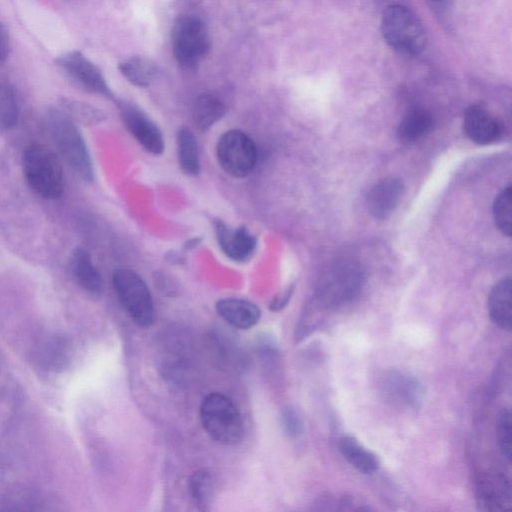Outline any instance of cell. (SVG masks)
Returning <instances> with one entry per match:
<instances>
[{"mask_svg": "<svg viewBox=\"0 0 512 512\" xmlns=\"http://www.w3.org/2000/svg\"><path fill=\"white\" fill-rule=\"evenodd\" d=\"M433 125L434 120L429 112L422 109L413 110L399 123L398 139L404 143H414L429 134Z\"/></svg>", "mask_w": 512, "mask_h": 512, "instance_id": "cell-22", "label": "cell"}, {"mask_svg": "<svg viewBox=\"0 0 512 512\" xmlns=\"http://www.w3.org/2000/svg\"><path fill=\"white\" fill-rule=\"evenodd\" d=\"M200 421L209 437L222 445H235L244 435V422L235 403L219 392L207 394L200 405Z\"/></svg>", "mask_w": 512, "mask_h": 512, "instance_id": "cell-2", "label": "cell"}, {"mask_svg": "<svg viewBox=\"0 0 512 512\" xmlns=\"http://www.w3.org/2000/svg\"><path fill=\"white\" fill-rule=\"evenodd\" d=\"M46 124L53 142L70 168L84 181L94 178L91 157L77 123L63 110H51Z\"/></svg>", "mask_w": 512, "mask_h": 512, "instance_id": "cell-1", "label": "cell"}, {"mask_svg": "<svg viewBox=\"0 0 512 512\" xmlns=\"http://www.w3.org/2000/svg\"><path fill=\"white\" fill-rule=\"evenodd\" d=\"M121 119L136 141L149 153L160 155L164 139L158 126L138 107L122 101L118 104Z\"/></svg>", "mask_w": 512, "mask_h": 512, "instance_id": "cell-11", "label": "cell"}, {"mask_svg": "<svg viewBox=\"0 0 512 512\" xmlns=\"http://www.w3.org/2000/svg\"><path fill=\"white\" fill-rule=\"evenodd\" d=\"M70 268L77 283L87 292L97 295L103 288L101 275L88 251L78 247L70 258Z\"/></svg>", "mask_w": 512, "mask_h": 512, "instance_id": "cell-18", "label": "cell"}, {"mask_svg": "<svg viewBox=\"0 0 512 512\" xmlns=\"http://www.w3.org/2000/svg\"><path fill=\"white\" fill-rule=\"evenodd\" d=\"M19 106L13 88L0 82V131L11 130L17 125Z\"/></svg>", "mask_w": 512, "mask_h": 512, "instance_id": "cell-25", "label": "cell"}, {"mask_svg": "<svg viewBox=\"0 0 512 512\" xmlns=\"http://www.w3.org/2000/svg\"><path fill=\"white\" fill-rule=\"evenodd\" d=\"M216 491L215 475L208 469L193 472L188 480L189 495L200 509H205L212 501Z\"/></svg>", "mask_w": 512, "mask_h": 512, "instance_id": "cell-24", "label": "cell"}, {"mask_svg": "<svg viewBox=\"0 0 512 512\" xmlns=\"http://www.w3.org/2000/svg\"><path fill=\"white\" fill-rule=\"evenodd\" d=\"M463 128L473 142L481 145L495 142L502 134L501 122L478 104L471 105L465 111Z\"/></svg>", "mask_w": 512, "mask_h": 512, "instance_id": "cell-14", "label": "cell"}, {"mask_svg": "<svg viewBox=\"0 0 512 512\" xmlns=\"http://www.w3.org/2000/svg\"><path fill=\"white\" fill-rule=\"evenodd\" d=\"M177 157L181 170L189 176H197L200 172V158L197 140L193 132L182 127L177 132Z\"/></svg>", "mask_w": 512, "mask_h": 512, "instance_id": "cell-21", "label": "cell"}, {"mask_svg": "<svg viewBox=\"0 0 512 512\" xmlns=\"http://www.w3.org/2000/svg\"><path fill=\"white\" fill-rule=\"evenodd\" d=\"M404 192L399 178L385 177L378 181L367 194V209L377 219H386L397 207Z\"/></svg>", "mask_w": 512, "mask_h": 512, "instance_id": "cell-15", "label": "cell"}, {"mask_svg": "<svg viewBox=\"0 0 512 512\" xmlns=\"http://www.w3.org/2000/svg\"><path fill=\"white\" fill-rule=\"evenodd\" d=\"M382 398L392 406L415 409L422 401L423 388L417 378L399 370L385 371L378 380Z\"/></svg>", "mask_w": 512, "mask_h": 512, "instance_id": "cell-9", "label": "cell"}, {"mask_svg": "<svg viewBox=\"0 0 512 512\" xmlns=\"http://www.w3.org/2000/svg\"><path fill=\"white\" fill-rule=\"evenodd\" d=\"M381 31L390 47L407 55H418L426 47L427 36L418 17L407 7L393 4L383 12Z\"/></svg>", "mask_w": 512, "mask_h": 512, "instance_id": "cell-4", "label": "cell"}, {"mask_svg": "<svg viewBox=\"0 0 512 512\" xmlns=\"http://www.w3.org/2000/svg\"><path fill=\"white\" fill-rule=\"evenodd\" d=\"M292 293H293V288L289 287L281 295L275 297V299L272 301V303L270 305L271 310H273V311L281 310L289 301Z\"/></svg>", "mask_w": 512, "mask_h": 512, "instance_id": "cell-31", "label": "cell"}, {"mask_svg": "<svg viewBox=\"0 0 512 512\" xmlns=\"http://www.w3.org/2000/svg\"><path fill=\"white\" fill-rule=\"evenodd\" d=\"M496 430L499 449L503 457L510 462L512 457V421L509 409H503L499 414Z\"/></svg>", "mask_w": 512, "mask_h": 512, "instance_id": "cell-28", "label": "cell"}, {"mask_svg": "<svg viewBox=\"0 0 512 512\" xmlns=\"http://www.w3.org/2000/svg\"><path fill=\"white\" fill-rule=\"evenodd\" d=\"M281 425L285 434L291 438L299 437L304 428L299 411L292 406H287L282 410Z\"/></svg>", "mask_w": 512, "mask_h": 512, "instance_id": "cell-29", "label": "cell"}, {"mask_svg": "<svg viewBox=\"0 0 512 512\" xmlns=\"http://www.w3.org/2000/svg\"><path fill=\"white\" fill-rule=\"evenodd\" d=\"M216 311L229 325L237 329H250L260 320L258 306L240 298H223L217 301Z\"/></svg>", "mask_w": 512, "mask_h": 512, "instance_id": "cell-16", "label": "cell"}, {"mask_svg": "<svg viewBox=\"0 0 512 512\" xmlns=\"http://www.w3.org/2000/svg\"><path fill=\"white\" fill-rule=\"evenodd\" d=\"M55 62L82 89L107 98L113 97L100 69L80 51L64 53Z\"/></svg>", "mask_w": 512, "mask_h": 512, "instance_id": "cell-10", "label": "cell"}, {"mask_svg": "<svg viewBox=\"0 0 512 512\" xmlns=\"http://www.w3.org/2000/svg\"><path fill=\"white\" fill-rule=\"evenodd\" d=\"M173 54L179 65L195 67L208 53L210 43L203 22L194 16L179 17L172 28Z\"/></svg>", "mask_w": 512, "mask_h": 512, "instance_id": "cell-7", "label": "cell"}, {"mask_svg": "<svg viewBox=\"0 0 512 512\" xmlns=\"http://www.w3.org/2000/svg\"><path fill=\"white\" fill-rule=\"evenodd\" d=\"M119 70L130 83L139 87L149 86L157 74L155 63L142 56L124 60L119 64Z\"/></svg>", "mask_w": 512, "mask_h": 512, "instance_id": "cell-23", "label": "cell"}, {"mask_svg": "<svg viewBox=\"0 0 512 512\" xmlns=\"http://www.w3.org/2000/svg\"><path fill=\"white\" fill-rule=\"evenodd\" d=\"M476 502L482 511H503L511 508V484L502 474H484L476 484Z\"/></svg>", "mask_w": 512, "mask_h": 512, "instance_id": "cell-13", "label": "cell"}, {"mask_svg": "<svg viewBox=\"0 0 512 512\" xmlns=\"http://www.w3.org/2000/svg\"><path fill=\"white\" fill-rule=\"evenodd\" d=\"M225 110V104L219 97L204 93L199 95L193 104L192 119L199 130L206 131L221 119Z\"/></svg>", "mask_w": 512, "mask_h": 512, "instance_id": "cell-20", "label": "cell"}, {"mask_svg": "<svg viewBox=\"0 0 512 512\" xmlns=\"http://www.w3.org/2000/svg\"><path fill=\"white\" fill-rule=\"evenodd\" d=\"M10 52V38L6 28L0 24V62L7 59Z\"/></svg>", "mask_w": 512, "mask_h": 512, "instance_id": "cell-30", "label": "cell"}, {"mask_svg": "<svg viewBox=\"0 0 512 512\" xmlns=\"http://www.w3.org/2000/svg\"><path fill=\"white\" fill-rule=\"evenodd\" d=\"M338 448L341 455L356 470L364 474H371L378 470L380 461L371 451L363 447L357 439L345 435L339 439Z\"/></svg>", "mask_w": 512, "mask_h": 512, "instance_id": "cell-19", "label": "cell"}, {"mask_svg": "<svg viewBox=\"0 0 512 512\" xmlns=\"http://www.w3.org/2000/svg\"><path fill=\"white\" fill-rule=\"evenodd\" d=\"M511 203H512V190L508 185L496 197L493 204V217L498 229L506 236L511 235Z\"/></svg>", "mask_w": 512, "mask_h": 512, "instance_id": "cell-26", "label": "cell"}, {"mask_svg": "<svg viewBox=\"0 0 512 512\" xmlns=\"http://www.w3.org/2000/svg\"><path fill=\"white\" fill-rule=\"evenodd\" d=\"M488 312L496 326L511 331L512 283L510 278L501 279L491 289L488 297Z\"/></svg>", "mask_w": 512, "mask_h": 512, "instance_id": "cell-17", "label": "cell"}, {"mask_svg": "<svg viewBox=\"0 0 512 512\" xmlns=\"http://www.w3.org/2000/svg\"><path fill=\"white\" fill-rule=\"evenodd\" d=\"M216 156L219 165L229 175L243 178L249 175L257 162V147L243 131H226L218 139Z\"/></svg>", "mask_w": 512, "mask_h": 512, "instance_id": "cell-8", "label": "cell"}, {"mask_svg": "<svg viewBox=\"0 0 512 512\" xmlns=\"http://www.w3.org/2000/svg\"><path fill=\"white\" fill-rule=\"evenodd\" d=\"M365 283L362 266L353 260L331 265L318 286V299L326 308H339L358 297Z\"/></svg>", "mask_w": 512, "mask_h": 512, "instance_id": "cell-5", "label": "cell"}, {"mask_svg": "<svg viewBox=\"0 0 512 512\" xmlns=\"http://www.w3.org/2000/svg\"><path fill=\"white\" fill-rule=\"evenodd\" d=\"M63 111L68 114L76 123L97 124L103 121L105 115L97 108L78 101H65Z\"/></svg>", "mask_w": 512, "mask_h": 512, "instance_id": "cell-27", "label": "cell"}, {"mask_svg": "<svg viewBox=\"0 0 512 512\" xmlns=\"http://www.w3.org/2000/svg\"><path fill=\"white\" fill-rule=\"evenodd\" d=\"M22 169L28 186L38 196L54 200L63 194L62 167L55 154L44 145L32 144L25 149Z\"/></svg>", "mask_w": 512, "mask_h": 512, "instance_id": "cell-3", "label": "cell"}, {"mask_svg": "<svg viewBox=\"0 0 512 512\" xmlns=\"http://www.w3.org/2000/svg\"><path fill=\"white\" fill-rule=\"evenodd\" d=\"M215 232L220 249L231 260L245 262L253 256L257 239L245 226L231 227L218 221Z\"/></svg>", "mask_w": 512, "mask_h": 512, "instance_id": "cell-12", "label": "cell"}, {"mask_svg": "<svg viewBox=\"0 0 512 512\" xmlns=\"http://www.w3.org/2000/svg\"><path fill=\"white\" fill-rule=\"evenodd\" d=\"M115 293L130 319L140 327H149L155 316L150 290L135 271L116 269L112 276Z\"/></svg>", "mask_w": 512, "mask_h": 512, "instance_id": "cell-6", "label": "cell"}]
</instances>
